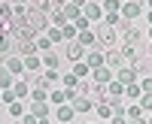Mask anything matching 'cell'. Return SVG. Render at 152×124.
I'll list each match as a JSON object with an SVG mask.
<instances>
[{"label": "cell", "instance_id": "1", "mask_svg": "<svg viewBox=\"0 0 152 124\" xmlns=\"http://www.w3.org/2000/svg\"><path fill=\"white\" fill-rule=\"evenodd\" d=\"M24 21H28V27H31L34 33H43V30H49L46 12H37V9H28V12H24Z\"/></svg>", "mask_w": 152, "mask_h": 124}, {"label": "cell", "instance_id": "2", "mask_svg": "<svg viewBox=\"0 0 152 124\" xmlns=\"http://www.w3.org/2000/svg\"><path fill=\"white\" fill-rule=\"evenodd\" d=\"M94 40H97V45L113 48V45H116V30H113V24H100V21H97V27H94Z\"/></svg>", "mask_w": 152, "mask_h": 124}, {"label": "cell", "instance_id": "3", "mask_svg": "<svg viewBox=\"0 0 152 124\" xmlns=\"http://www.w3.org/2000/svg\"><path fill=\"white\" fill-rule=\"evenodd\" d=\"M122 43H125V45H140V43H143V30L134 27V24H125V21H122Z\"/></svg>", "mask_w": 152, "mask_h": 124}, {"label": "cell", "instance_id": "4", "mask_svg": "<svg viewBox=\"0 0 152 124\" xmlns=\"http://www.w3.org/2000/svg\"><path fill=\"white\" fill-rule=\"evenodd\" d=\"M85 64H88V70H97V67H104V55H100V45H97V43H94V45L85 52Z\"/></svg>", "mask_w": 152, "mask_h": 124}, {"label": "cell", "instance_id": "5", "mask_svg": "<svg viewBox=\"0 0 152 124\" xmlns=\"http://www.w3.org/2000/svg\"><path fill=\"white\" fill-rule=\"evenodd\" d=\"M107 85H97V82H91V85H85V97H88V100H91V103H100V100H104V97H107Z\"/></svg>", "mask_w": 152, "mask_h": 124}, {"label": "cell", "instance_id": "6", "mask_svg": "<svg viewBox=\"0 0 152 124\" xmlns=\"http://www.w3.org/2000/svg\"><path fill=\"white\" fill-rule=\"evenodd\" d=\"M82 9H85V12H82V15H85L88 21H94V24L100 21V15H104V9H100V3H97V0H88V3H85Z\"/></svg>", "mask_w": 152, "mask_h": 124}, {"label": "cell", "instance_id": "7", "mask_svg": "<svg viewBox=\"0 0 152 124\" xmlns=\"http://www.w3.org/2000/svg\"><path fill=\"white\" fill-rule=\"evenodd\" d=\"M104 64H107L110 70H119V67H125V61H122V48H110V52L104 55Z\"/></svg>", "mask_w": 152, "mask_h": 124}, {"label": "cell", "instance_id": "8", "mask_svg": "<svg viewBox=\"0 0 152 124\" xmlns=\"http://www.w3.org/2000/svg\"><path fill=\"white\" fill-rule=\"evenodd\" d=\"M67 58L73 61V64H76V61H82V58H85V45H82L79 40H70V43H67Z\"/></svg>", "mask_w": 152, "mask_h": 124}, {"label": "cell", "instance_id": "9", "mask_svg": "<svg viewBox=\"0 0 152 124\" xmlns=\"http://www.w3.org/2000/svg\"><path fill=\"white\" fill-rule=\"evenodd\" d=\"M116 82H122V85H134V82H137V70H134V67H119Z\"/></svg>", "mask_w": 152, "mask_h": 124}, {"label": "cell", "instance_id": "10", "mask_svg": "<svg viewBox=\"0 0 152 124\" xmlns=\"http://www.w3.org/2000/svg\"><path fill=\"white\" fill-rule=\"evenodd\" d=\"M140 12H143L140 0H128V3L122 6V15H125V21H128V18H137V15H140Z\"/></svg>", "mask_w": 152, "mask_h": 124}, {"label": "cell", "instance_id": "11", "mask_svg": "<svg viewBox=\"0 0 152 124\" xmlns=\"http://www.w3.org/2000/svg\"><path fill=\"white\" fill-rule=\"evenodd\" d=\"M91 73H94V82H97V85H110V82H113V70H110L107 64L97 67V70H91Z\"/></svg>", "mask_w": 152, "mask_h": 124}, {"label": "cell", "instance_id": "12", "mask_svg": "<svg viewBox=\"0 0 152 124\" xmlns=\"http://www.w3.org/2000/svg\"><path fill=\"white\" fill-rule=\"evenodd\" d=\"M70 106H73V112L79 115V112H88V109H91V100H88V97H82V94H76L73 100H70Z\"/></svg>", "mask_w": 152, "mask_h": 124}, {"label": "cell", "instance_id": "13", "mask_svg": "<svg viewBox=\"0 0 152 124\" xmlns=\"http://www.w3.org/2000/svg\"><path fill=\"white\" fill-rule=\"evenodd\" d=\"M49 112H52V109L46 106V100H40V103L34 100V103H31V115H34V118H49Z\"/></svg>", "mask_w": 152, "mask_h": 124}, {"label": "cell", "instance_id": "14", "mask_svg": "<svg viewBox=\"0 0 152 124\" xmlns=\"http://www.w3.org/2000/svg\"><path fill=\"white\" fill-rule=\"evenodd\" d=\"M94 112L100 115V121H110V118H113V112H116V109H113V106H110L107 100H100V103L94 106Z\"/></svg>", "mask_w": 152, "mask_h": 124}, {"label": "cell", "instance_id": "15", "mask_svg": "<svg viewBox=\"0 0 152 124\" xmlns=\"http://www.w3.org/2000/svg\"><path fill=\"white\" fill-rule=\"evenodd\" d=\"M6 70L12 73V76H18V73L24 70V61L21 58H6Z\"/></svg>", "mask_w": 152, "mask_h": 124}, {"label": "cell", "instance_id": "16", "mask_svg": "<svg viewBox=\"0 0 152 124\" xmlns=\"http://www.w3.org/2000/svg\"><path fill=\"white\" fill-rule=\"evenodd\" d=\"M55 118H58V121H73V106H64V103H61V106L55 109Z\"/></svg>", "mask_w": 152, "mask_h": 124}, {"label": "cell", "instance_id": "17", "mask_svg": "<svg viewBox=\"0 0 152 124\" xmlns=\"http://www.w3.org/2000/svg\"><path fill=\"white\" fill-rule=\"evenodd\" d=\"M31 85H34V88H43V91H49V88H52V85H55V82H52V79H49V76H46V73H40V76H37V79H34Z\"/></svg>", "mask_w": 152, "mask_h": 124}, {"label": "cell", "instance_id": "18", "mask_svg": "<svg viewBox=\"0 0 152 124\" xmlns=\"http://www.w3.org/2000/svg\"><path fill=\"white\" fill-rule=\"evenodd\" d=\"M100 9H104L107 15H116V12H122V3H119V0H104V6H100Z\"/></svg>", "mask_w": 152, "mask_h": 124}, {"label": "cell", "instance_id": "19", "mask_svg": "<svg viewBox=\"0 0 152 124\" xmlns=\"http://www.w3.org/2000/svg\"><path fill=\"white\" fill-rule=\"evenodd\" d=\"M12 91H15V100H18V97H28V94H31V85H28V82H15V85H12Z\"/></svg>", "mask_w": 152, "mask_h": 124}, {"label": "cell", "instance_id": "20", "mask_svg": "<svg viewBox=\"0 0 152 124\" xmlns=\"http://www.w3.org/2000/svg\"><path fill=\"white\" fill-rule=\"evenodd\" d=\"M61 82H64V88H79V76L76 73H67V76H61ZM82 91V88H79Z\"/></svg>", "mask_w": 152, "mask_h": 124}, {"label": "cell", "instance_id": "21", "mask_svg": "<svg viewBox=\"0 0 152 124\" xmlns=\"http://www.w3.org/2000/svg\"><path fill=\"white\" fill-rule=\"evenodd\" d=\"M0 88H12V73L6 67H0Z\"/></svg>", "mask_w": 152, "mask_h": 124}, {"label": "cell", "instance_id": "22", "mask_svg": "<svg viewBox=\"0 0 152 124\" xmlns=\"http://www.w3.org/2000/svg\"><path fill=\"white\" fill-rule=\"evenodd\" d=\"M43 64H46V70H58L61 61H58V55H55V52H49V55L43 58Z\"/></svg>", "mask_w": 152, "mask_h": 124}, {"label": "cell", "instance_id": "23", "mask_svg": "<svg viewBox=\"0 0 152 124\" xmlns=\"http://www.w3.org/2000/svg\"><path fill=\"white\" fill-rule=\"evenodd\" d=\"M79 43H82L85 48H91L97 40H94V33H91V30H82V33H79Z\"/></svg>", "mask_w": 152, "mask_h": 124}, {"label": "cell", "instance_id": "24", "mask_svg": "<svg viewBox=\"0 0 152 124\" xmlns=\"http://www.w3.org/2000/svg\"><path fill=\"white\" fill-rule=\"evenodd\" d=\"M61 12H64V18H67V21H76V18H79V15H82V12H79V9H76V6H70V3H67L64 9H61Z\"/></svg>", "mask_w": 152, "mask_h": 124}, {"label": "cell", "instance_id": "25", "mask_svg": "<svg viewBox=\"0 0 152 124\" xmlns=\"http://www.w3.org/2000/svg\"><path fill=\"white\" fill-rule=\"evenodd\" d=\"M140 109H143V112H152V94L149 91L140 94Z\"/></svg>", "mask_w": 152, "mask_h": 124}, {"label": "cell", "instance_id": "26", "mask_svg": "<svg viewBox=\"0 0 152 124\" xmlns=\"http://www.w3.org/2000/svg\"><path fill=\"white\" fill-rule=\"evenodd\" d=\"M37 12H52V0H31Z\"/></svg>", "mask_w": 152, "mask_h": 124}, {"label": "cell", "instance_id": "27", "mask_svg": "<svg viewBox=\"0 0 152 124\" xmlns=\"http://www.w3.org/2000/svg\"><path fill=\"white\" fill-rule=\"evenodd\" d=\"M31 100H37V103H40V100H49V91H43V88H34V85H31Z\"/></svg>", "mask_w": 152, "mask_h": 124}, {"label": "cell", "instance_id": "28", "mask_svg": "<svg viewBox=\"0 0 152 124\" xmlns=\"http://www.w3.org/2000/svg\"><path fill=\"white\" fill-rule=\"evenodd\" d=\"M18 52H21L24 58H28V55H34V52H37V43H34V40H31V43H18Z\"/></svg>", "mask_w": 152, "mask_h": 124}, {"label": "cell", "instance_id": "29", "mask_svg": "<svg viewBox=\"0 0 152 124\" xmlns=\"http://www.w3.org/2000/svg\"><path fill=\"white\" fill-rule=\"evenodd\" d=\"M107 94H125V85H122V82H116V79H113V82L107 85Z\"/></svg>", "mask_w": 152, "mask_h": 124}, {"label": "cell", "instance_id": "30", "mask_svg": "<svg viewBox=\"0 0 152 124\" xmlns=\"http://www.w3.org/2000/svg\"><path fill=\"white\" fill-rule=\"evenodd\" d=\"M61 36H64V40H73V36H76V24H64V27H61Z\"/></svg>", "mask_w": 152, "mask_h": 124}, {"label": "cell", "instance_id": "31", "mask_svg": "<svg viewBox=\"0 0 152 124\" xmlns=\"http://www.w3.org/2000/svg\"><path fill=\"white\" fill-rule=\"evenodd\" d=\"M73 73H76V76H88V64H82V61H76V64H73Z\"/></svg>", "mask_w": 152, "mask_h": 124}, {"label": "cell", "instance_id": "32", "mask_svg": "<svg viewBox=\"0 0 152 124\" xmlns=\"http://www.w3.org/2000/svg\"><path fill=\"white\" fill-rule=\"evenodd\" d=\"M70 24H76V30L82 33V30H88V24H91V21H88L85 15H79V18H76V21H70Z\"/></svg>", "mask_w": 152, "mask_h": 124}, {"label": "cell", "instance_id": "33", "mask_svg": "<svg viewBox=\"0 0 152 124\" xmlns=\"http://www.w3.org/2000/svg\"><path fill=\"white\" fill-rule=\"evenodd\" d=\"M40 64H43V61H37L34 55H28V58H24V67H28V70H40Z\"/></svg>", "mask_w": 152, "mask_h": 124}, {"label": "cell", "instance_id": "34", "mask_svg": "<svg viewBox=\"0 0 152 124\" xmlns=\"http://www.w3.org/2000/svg\"><path fill=\"white\" fill-rule=\"evenodd\" d=\"M125 94H128V97H140L143 91H140V85L134 82V85H125Z\"/></svg>", "mask_w": 152, "mask_h": 124}, {"label": "cell", "instance_id": "35", "mask_svg": "<svg viewBox=\"0 0 152 124\" xmlns=\"http://www.w3.org/2000/svg\"><path fill=\"white\" fill-rule=\"evenodd\" d=\"M46 36H49V40H52V43H58V40H61V30H58V27H52V24H49Z\"/></svg>", "mask_w": 152, "mask_h": 124}, {"label": "cell", "instance_id": "36", "mask_svg": "<svg viewBox=\"0 0 152 124\" xmlns=\"http://www.w3.org/2000/svg\"><path fill=\"white\" fill-rule=\"evenodd\" d=\"M64 100H67V94H64V91H52V103H55V106H61Z\"/></svg>", "mask_w": 152, "mask_h": 124}, {"label": "cell", "instance_id": "37", "mask_svg": "<svg viewBox=\"0 0 152 124\" xmlns=\"http://www.w3.org/2000/svg\"><path fill=\"white\" fill-rule=\"evenodd\" d=\"M52 24H61V27H64V24H67V18H64V12H52Z\"/></svg>", "mask_w": 152, "mask_h": 124}, {"label": "cell", "instance_id": "38", "mask_svg": "<svg viewBox=\"0 0 152 124\" xmlns=\"http://www.w3.org/2000/svg\"><path fill=\"white\" fill-rule=\"evenodd\" d=\"M21 112H24V109H21V103H9V115H12V118H18Z\"/></svg>", "mask_w": 152, "mask_h": 124}, {"label": "cell", "instance_id": "39", "mask_svg": "<svg viewBox=\"0 0 152 124\" xmlns=\"http://www.w3.org/2000/svg\"><path fill=\"white\" fill-rule=\"evenodd\" d=\"M113 124H128V118H125V112H113V118H110Z\"/></svg>", "mask_w": 152, "mask_h": 124}, {"label": "cell", "instance_id": "40", "mask_svg": "<svg viewBox=\"0 0 152 124\" xmlns=\"http://www.w3.org/2000/svg\"><path fill=\"white\" fill-rule=\"evenodd\" d=\"M128 118H143V109H140V106H131V109H128Z\"/></svg>", "mask_w": 152, "mask_h": 124}, {"label": "cell", "instance_id": "41", "mask_svg": "<svg viewBox=\"0 0 152 124\" xmlns=\"http://www.w3.org/2000/svg\"><path fill=\"white\" fill-rule=\"evenodd\" d=\"M3 103H15V91H6L3 88Z\"/></svg>", "mask_w": 152, "mask_h": 124}, {"label": "cell", "instance_id": "42", "mask_svg": "<svg viewBox=\"0 0 152 124\" xmlns=\"http://www.w3.org/2000/svg\"><path fill=\"white\" fill-rule=\"evenodd\" d=\"M52 45V40H49V36H43V40H37V48H49Z\"/></svg>", "mask_w": 152, "mask_h": 124}, {"label": "cell", "instance_id": "43", "mask_svg": "<svg viewBox=\"0 0 152 124\" xmlns=\"http://www.w3.org/2000/svg\"><path fill=\"white\" fill-rule=\"evenodd\" d=\"M140 91H149V94H152V79H143V82H140Z\"/></svg>", "mask_w": 152, "mask_h": 124}, {"label": "cell", "instance_id": "44", "mask_svg": "<svg viewBox=\"0 0 152 124\" xmlns=\"http://www.w3.org/2000/svg\"><path fill=\"white\" fill-rule=\"evenodd\" d=\"M85 3H88V0H70V6H76V9H82Z\"/></svg>", "mask_w": 152, "mask_h": 124}, {"label": "cell", "instance_id": "45", "mask_svg": "<svg viewBox=\"0 0 152 124\" xmlns=\"http://www.w3.org/2000/svg\"><path fill=\"white\" fill-rule=\"evenodd\" d=\"M21 124H40V118H34V115H28V118H24Z\"/></svg>", "mask_w": 152, "mask_h": 124}, {"label": "cell", "instance_id": "46", "mask_svg": "<svg viewBox=\"0 0 152 124\" xmlns=\"http://www.w3.org/2000/svg\"><path fill=\"white\" fill-rule=\"evenodd\" d=\"M12 3H15V9H18V6H24V3H28V0H12Z\"/></svg>", "mask_w": 152, "mask_h": 124}, {"label": "cell", "instance_id": "47", "mask_svg": "<svg viewBox=\"0 0 152 124\" xmlns=\"http://www.w3.org/2000/svg\"><path fill=\"white\" fill-rule=\"evenodd\" d=\"M131 124H146V121L143 118H131Z\"/></svg>", "mask_w": 152, "mask_h": 124}, {"label": "cell", "instance_id": "48", "mask_svg": "<svg viewBox=\"0 0 152 124\" xmlns=\"http://www.w3.org/2000/svg\"><path fill=\"white\" fill-rule=\"evenodd\" d=\"M146 18H149V24H152V9H149V15H146Z\"/></svg>", "mask_w": 152, "mask_h": 124}, {"label": "cell", "instance_id": "49", "mask_svg": "<svg viewBox=\"0 0 152 124\" xmlns=\"http://www.w3.org/2000/svg\"><path fill=\"white\" fill-rule=\"evenodd\" d=\"M40 124H49V118H40Z\"/></svg>", "mask_w": 152, "mask_h": 124}, {"label": "cell", "instance_id": "50", "mask_svg": "<svg viewBox=\"0 0 152 124\" xmlns=\"http://www.w3.org/2000/svg\"><path fill=\"white\" fill-rule=\"evenodd\" d=\"M149 40H152V27H149Z\"/></svg>", "mask_w": 152, "mask_h": 124}, {"label": "cell", "instance_id": "51", "mask_svg": "<svg viewBox=\"0 0 152 124\" xmlns=\"http://www.w3.org/2000/svg\"><path fill=\"white\" fill-rule=\"evenodd\" d=\"M146 124H152V115H149V121H146Z\"/></svg>", "mask_w": 152, "mask_h": 124}, {"label": "cell", "instance_id": "52", "mask_svg": "<svg viewBox=\"0 0 152 124\" xmlns=\"http://www.w3.org/2000/svg\"><path fill=\"white\" fill-rule=\"evenodd\" d=\"M149 9H152V0H149Z\"/></svg>", "mask_w": 152, "mask_h": 124}, {"label": "cell", "instance_id": "53", "mask_svg": "<svg viewBox=\"0 0 152 124\" xmlns=\"http://www.w3.org/2000/svg\"><path fill=\"white\" fill-rule=\"evenodd\" d=\"M0 94H3V88H0Z\"/></svg>", "mask_w": 152, "mask_h": 124}, {"label": "cell", "instance_id": "54", "mask_svg": "<svg viewBox=\"0 0 152 124\" xmlns=\"http://www.w3.org/2000/svg\"><path fill=\"white\" fill-rule=\"evenodd\" d=\"M15 124H21V121H15Z\"/></svg>", "mask_w": 152, "mask_h": 124}]
</instances>
